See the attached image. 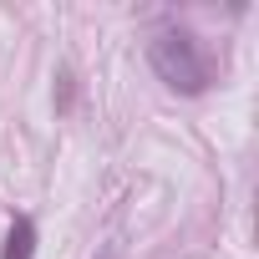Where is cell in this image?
Listing matches in <instances>:
<instances>
[{
  "mask_svg": "<svg viewBox=\"0 0 259 259\" xmlns=\"http://www.w3.org/2000/svg\"><path fill=\"white\" fill-rule=\"evenodd\" d=\"M0 259H36V224L31 219H11L6 229V254Z\"/></svg>",
  "mask_w": 259,
  "mask_h": 259,
  "instance_id": "2",
  "label": "cell"
},
{
  "mask_svg": "<svg viewBox=\"0 0 259 259\" xmlns=\"http://www.w3.org/2000/svg\"><path fill=\"white\" fill-rule=\"evenodd\" d=\"M148 61H153V71L173 87V92H183V97H198V92H208V56H203V46H198V36L188 31V26H158L153 31V41H148Z\"/></svg>",
  "mask_w": 259,
  "mask_h": 259,
  "instance_id": "1",
  "label": "cell"
}]
</instances>
